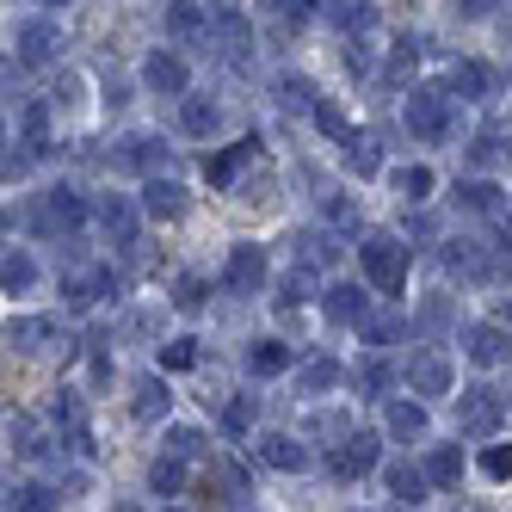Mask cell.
Segmentation results:
<instances>
[{"label": "cell", "mask_w": 512, "mask_h": 512, "mask_svg": "<svg viewBox=\"0 0 512 512\" xmlns=\"http://www.w3.org/2000/svg\"><path fill=\"white\" fill-rule=\"evenodd\" d=\"M352 383H358L364 395H383V389L395 383V371H389V364H383V358H364V364H358V371H352Z\"/></svg>", "instance_id": "cell-40"}, {"label": "cell", "mask_w": 512, "mask_h": 512, "mask_svg": "<svg viewBox=\"0 0 512 512\" xmlns=\"http://www.w3.org/2000/svg\"><path fill=\"white\" fill-rule=\"evenodd\" d=\"M395 186H401V198H408V204H426L432 198V167H401Z\"/></svg>", "instance_id": "cell-39"}, {"label": "cell", "mask_w": 512, "mask_h": 512, "mask_svg": "<svg viewBox=\"0 0 512 512\" xmlns=\"http://www.w3.org/2000/svg\"><path fill=\"white\" fill-rule=\"evenodd\" d=\"M50 506H56V494L44 482H13L7 488V512H50Z\"/></svg>", "instance_id": "cell-33"}, {"label": "cell", "mask_w": 512, "mask_h": 512, "mask_svg": "<svg viewBox=\"0 0 512 512\" xmlns=\"http://www.w3.org/2000/svg\"><path fill=\"white\" fill-rule=\"evenodd\" d=\"M247 371H253V377L290 371V346H284V340H253V346H247Z\"/></svg>", "instance_id": "cell-27"}, {"label": "cell", "mask_w": 512, "mask_h": 512, "mask_svg": "<svg viewBox=\"0 0 512 512\" xmlns=\"http://www.w3.org/2000/svg\"><path fill=\"white\" fill-rule=\"evenodd\" d=\"M346 68H352V75H371V50L352 44V50H346Z\"/></svg>", "instance_id": "cell-53"}, {"label": "cell", "mask_w": 512, "mask_h": 512, "mask_svg": "<svg viewBox=\"0 0 512 512\" xmlns=\"http://www.w3.org/2000/svg\"><path fill=\"white\" fill-rule=\"evenodd\" d=\"M340 149H346V167H352L358 179H371V173H383V155H377V142H371V136H358V130H352V136L340 142Z\"/></svg>", "instance_id": "cell-31"}, {"label": "cell", "mask_w": 512, "mask_h": 512, "mask_svg": "<svg viewBox=\"0 0 512 512\" xmlns=\"http://www.w3.org/2000/svg\"><path fill=\"white\" fill-rule=\"evenodd\" d=\"M50 426H62L68 445H75V438H87V401H81V389H56V395H50Z\"/></svg>", "instance_id": "cell-18"}, {"label": "cell", "mask_w": 512, "mask_h": 512, "mask_svg": "<svg viewBox=\"0 0 512 512\" xmlns=\"http://www.w3.org/2000/svg\"><path fill=\"white\" fill-rule=\"evenodd\" d=\"M408 260H414V247L401 241V235H364L358 241V272L371 278L377 290H389V297L408 284Z\"/></svg>", "instance_id": "cell-1"}, {"label": "cell", "mask_w": 512, "mask_h": 512, "mask_svg": "<svg viewBox=\"0 0 512 512\" xmlns=\"http://www.w3.org/2000/svg\"><path fill=\"white\" fill-rule=\"evenodd\" d=\"M223 426H229V432H247V426H253V395L229 401V414H223Z\"/></svg>", "instance_id": "cell-50"}, {"label": "cell", "mask_w": 512, "mask_h": 512, "mask_svg": "<svg viewBox=\"0 0 512 512\" xmlns=\"http://www.w3.org/2000/svg\"><path fill=\"white\" fill-rule=\"evenodd\" d=\"M105 290H112V272H75L62 284V297H68V309H93Z\"/></svg>", "instance_id": "cell-25"}, {"label": "cell", "mask_w": 512, "mask_h": 512, "mask_svg": "<svg viewBox=\"0 0 512 512\" xmlns=\"http://www.w3.org/2000/svg\"><path fill=\"white\" fill-rule=\"evenodd\" d=\"M167 457H186V463L204 457V432H198V426H173V432H167Z\"/></svg>", "instance_id": "cell-42"}, {"label": "cell", "mask_w": 512, "mask_h": 512, "mask_svg": "<svg viewBox=\"0 0 512 512\" xmlns=\"http://www.w3.org/2000/svg\"><path fill=\"white\" fill-rule=\"evenodd\" d=\"M321 309H327V321L334 327H364V315H371V297H364L358 284H334L321 297Z\"/></svg>", "instance_id": "cell-16"}, {"label": "cell", "mask_w": 512, "mask_h": 512, "mask_svg": "<svg viewBox=\"0 0 512 512\" xmlns=\"http://www.w3.org/2000/svg\"><path fill=\"white\" fill-rule=\"evenodd\" d=\"M167 408H173V395H167L161 371H155V377H136V395H130V414H136L142 426H155V420H161Z\"/></svg>", "instance_id": "cell-22"}, {"label": "cell", "mask_w": 512, "mask_h": 512, "mask_svg": "<svg viewBox=\"0 0 512 512\" xmlns=\"http://www.w3.org/2000/svg\"><path fill=\"white\" fill-rule=\"evenodd\" d=\"M426 475H432V488H457V482H463V451H457V445H438V451L426 457Z\"/></svg>", "instance_id": "cell-32"}, {"label": "cell", "mask_w": 512, "mask_h": 512, "mask_svg": "<svg viewBox=\"0 0 512 512\" xmlns=\"http://www.w3.org/2000/svg\"><path fill=\"white\" fill-rule=\"evenodd\" d=\"M401 118H408V130L420 142H445L451 136V99L438 93V87H414L408 105H401Z\"/></svg>", "instance_id": "cell-2"}, {"label": "cell", "mask_w": 512, "mask_h": 512, "mask_svg": "<svg viewBox=\"0 0 512 512\" xmlns=\"http://www.w3.org/2000/svg\"><path fill=\"white\" fill-rule=\"evenodd\" d=\"M315 124H321L327 136H334V142H346V136H352V124H346V112H340L334 99H321V105H315Z\"/></svg>", "instance_id": "cell-46"}, {"label": "cell", "mask_w": 512, "mask_h": 512, "mask_svg": "<svg viewBox=\"0 0 512 512\" xmlns=\"http://www.w3.org/2000/svg\"><path fill=\"white\" fill-rule=\"evenodd\" d=\"M309 432H315V438H334V445H346V438H352L358 426H352L346 414H334V408H327V414H315V420H309Z\"/></svg>", "instance_id": "cell-43"}, {"label": "cell", "mask_w": 512, "mask_h": 512, "mask_svg": "<svg viewBox=\"0 0 512 512\" xmlns=\"http://www.w3.org/2000/svg\"><path fill=\"white\" fill-rule=\"evenodd\" d=\"M0 284H7V297H25V290L38 284V266H31L25 247H7V260H0Z\"/></svg>", "instance_id": "cell-26"}, {"label": "cell", "mask_w": 512, "mask_h": 512, "mask_svg": "<svg viewBox=\"0 0 512 512\" xmlns=\"http://www.w3.org/2000/svg\"><path fill=\"white\" fill-rule=\"evenodd\" d=\"M463 358L475 364V371H494V364L512 358V327L506 321H475L463 334Z\"/></svg>", "instance_id": "cell-5"}, {"label": "cell", "mask_w": 512, "mask_h": 512, "mask_svg": "<svg viewBox=\"0 0 512 512\" xmlns=\"http://www.w3.org/2000/svg\"><path fill=\"white\" fill-rule=\"evenodd\" d=\"M93 216H99V229H105V241H112V247H136V223H142V216H136L130 198H99Z\"/></svg>", "instance_id": "cell-12"}, {"label": "cell", "mask_w": 512, "mask_h": 512, "mask_svg": "<svg viewBox=\"0 0 512 512\" xmlns=\"http://www.w3.org/2000/svg\"><path fill=\"white\" fill-rule=\"evenodd\" d=\"M482 475H488V482H506V475H512V445H488L482 451Z\"/></svg>", "instance_id": "cell-47"}, {"label": "cell", "mask_w": 512, "mask_h": 512, "mask_svg": "<svg viewBox=\"0 0 512 512\" xmlns=\"http://www.w3.org/2000/svg\"><path fill=\"white\" fill-rule=\"evenodd\" d=\"M383 488H389L395 506H420L426 488H432V475H426L420 463H389V469H383Z\"/></svg>", "instance_id": "cell-14"}, {"label": "cell", "mask_w": 512, "mask_h": 512, "mask_svg": "<svg viewBox=\"0 0 512 512\" xmlns=\"http://www.w3.org/2000/svg\"><path fill=\"white\" fill-rule=\"evenodd\" d=\"M260 7H266V13H290V0H260Z\"/></svg>", "instance_id": "cell-56"}, {"label": "cell", "mask_w": 512, "mask_h": 512, "mask_svg": "<svg viewBox=\"0 0 512 512\" xmlns=\"http://www.w3.org/2000/svg\"><path fill=\"white\" fill-rule=\"evenodd\" d=\"M445 87H451L457 99H488V93H494V68H488V62H457L451 75H445Z\"/></svg>", "instance_id": "cell-23"}, {"label": "cell", "mask_w": 512, "mask_h": 512, "mask_svg": "<svg viewBox=\"0 0 512 512\" xmlns=\"http://www.w3.org/2000/svg\"><path fill=\"white\" fill-rule=\"evenodd\" d=\"M7 445H13V457H44V426L31 414H13L7 420Z\"/></svg>", "instance_id": "cell-28"}, {"label": "cell", "mask_w": 512, "mask_h": 512, "mask_svg": "<svg viewBox=\"0 0 512 512\" xmlns=\"http://www.w3.org/2000/svg\"><path fill=\"white\" fill-rule=\"evenodd\" d=\"M186 186H179V179H149V186H142V216H155V223H179V216H186Z\"/></svg>", "instance_id": "cell-13"}, {"label": "cell", "mask_w": 512, "mask_h": 512, "mask_svg": "<svg viewBox=\"0 0 512 512\" xmlns=\"http://www.w3.org/2000/svg\"><path fill=\"white\" fill-rule=\"evenodd\" d=\"M13 50H19V62H25V68L56 62V50H62L56 19H19V25H13Z\"/></svg>", "instance_id": "cell-6"}, {"label": "cell", "mask_w": 512, "mask_h": 512, "mask_svg": "<svg viewBox=\"0 0 512 512\" xmlns=\"http://www.w3.org/2000/svg\"><path fill=\"white\" fill-rule=\"evenodd\" d=\"M112 161L130 167V173H149V179H155V167H167V142H161V136H124Z\"/></svg>", "instance_id": "cell-15"}, {"label": "cell", "mask_w": 512, "mask_h": 512, "mask_svg": "<svg viewBox=\"0 0 512 512\" xmlns=\"http://www.w3.org/2000/svg\"><path fill=\"white\" fill-rule=\"evenodd\" d=\"M494 253H506V260H512V216H500V247Z\"/></svg>", "instance_id": "cell-55"}, {"label": "cell", "mask_w": 512, "mask_h": 512, "mask_svg": "<svg viewBox=\"0 0 512 512\" xmlns=\"http://www.w3.org/2000/svg\"><path fill=\"white\" fill-rule=\"evenodd\" d=\"M377 445H383L377 432H352L346 445H334V457H327V463H334L340 482H358V475H371V469H377Z\"/></svg>", "instance_id": "cell-10"}, {"label": "cell", "mask_w": 512, "mask_h": 512, "mask_svg": "<svg viewBox=\"0 0 512 512\" xmlns=\"http://www.w3.org/2000/svg\"><path fill=\"white\" fill-rule=\"evenodd\" d=\"M309 297H315V272L297 260V272H284V284H278V303L297 309V303H309Z\"/></svg>", "instance_id": "cell-35"}, {"label": "cell", "mask_w": 512, "mask_h": 512, "mask_svg": "<svg viewBox=\"0 0 512 512\" xmlns=\"http://www.w3.org/2000/svg\"><path fill=\"white\" fill-rule=\"evenodd\" d=\"M149 488H155V494H179V488H186V457H155Z\"/></svg>", "instance_id": "cell-37"}, {"label": "cell", "mask_w": 512, "mask_h": 512, "mask_svg": "<svg viewBox=\"0 0 512 512\" xmlns=\"http://www.w3.org/2000/svg\"><path fill=\"white\" fill-rule=\"evenodd\" d=\"M500 321H512V297H506V303H500Z\"/></svg>", "instance_id": "cell-57"}, {"label": "cell", "mask_w": 512, "mask_h": 512, "mask_svg": "<svg viewBox=\"0 0 512 512\" xmlns=\"http://www.w3.org/2000/svg\"><path fill=\"white\" fill-rule=\"evenodd\" d=\"M87 216H93V204H87L75 186H50V192L38 198V229H44V235H75Z\"/></svg>", "instance_id": "cell-3"}, {"label": "cell", "mask_w": 512, "mask_h": 512, "mask_svg": "<svg viewBox=\"0 0 512 512\" xmlns=\"http://www.w3.org/2000/svg\"><path fill=\"white\" fill-rule=\"evenodd\" d=\"M173 303L186 309V315H192V309H204V278H179V290H173Z\"/></svg>", "instance_id": "cell-48"}, {"label": "cell", "mask_w": 512, "mask_h": 512, "mask_svg": "<svg viewBox=\"0 0 512 512\" xmlns=\"http://www.w3.org/2000/svg\"><path fill=\"white\" fill-rule=\"evenodd\" d=\"M50 340H56V321L50 315H13L7 321V346L13 352H44Z\"/></svg>", "instance_id": "cell-19"}, {"label": "cell", "mask_w": 512, "mask_h": 512, "mask_svg": "<svg viewBox=\"0 0 512 512\" xmlns=\"http://www.w3.org/2000/svg\"><path fill=\"white\" fill-rule=\"evenodd\" d=\"M309 13H327V0H290V19H309Z\"/></svg>", "instance_id": "cell-54"}, {"label": "cell", "mask_w": 512, "mask_h": 512, "mask_svg": "<svg viewBox=\"0 0 512 512\" xmlns=\"http://www.w3.org/2000/svg\"><path fill=\"white\" fill-rule=\"evenodd\" d=\"M167 31H173V38H204L210 19H204L198 0H173V7H167Z\"/></svg>", "instance_id": "cell-30"}, {"label": "cell", "mask_w": 512, "mask_h": 512, "mask_svg": "<svg viewBox=\"0 0 512 512\" xmlns=\"http://www.w3.org/2000/svg\"><path fill=\"white\" fill-rule=\"evenodd\" d=\"M253 155H260V142H235V149H223V155H204V179H210V186H235V173L253 161Z\"/></svg>", "instance_id": "cell-20"}, {"label": "cell", "mask_w": 512, "mask_h": 512, "mask_svg": "<svg viewBox=\"0 0 512 512\" xmlns=\"http://www.w3.org/2000/svg\"><path fill=\"white\" fill-rule=\"evenodd\" d=\"M389 438H401V445H414V438H426V401H389V414H383Z\"/></svg>", "instance_id": "cell-21"}, {"label": "cell", "mask_w": 512, "mask_h": 512, "mask_svg": "<svg viewBox=\"0 0 512 512\" xmlns=\"http://www.w3.org/2000/svg\"><path fill=\"white\" fill-rule=\"evenodd\" d=\"M198 364V340H167L161 346V371H192Z\"/></svg>", "instance_id": "cell-44"}, {"label": "cell", "mask_w": 512, "mask_h": 512, "mask_svg": "<svg viewBox=\"0 0 512 512\" xmlns=\"http://www.w3.org/2000/svg\"><path fill=\"white\" fill-rule=\"evenodd\" d=\"M321 216H327V223H334V229H346V223H352V198H346V192H327Z\"/></svg>", "instance_id": "cell-49"}, {"label": "cell", "mask_w": 512, "mask_h": 512, "mask_svg": "<svg viewBox=\"0 0 512 512\" xmlns=\"http://www.w3.org/2000/svg\"><path fill=\"white\" fill-rule=\"evenodd\" d=\"M161 512H186V506H161Z\"/></svg>", "instance_id": "cell-58"}, {"label": "cell", "mask_w": 512, "mask_h": 512, "mask_svg": "<svg viewBox=\"0 0 512 512\" xmlns=\"http://www.w3.org/2000/svg\"><path fill=\"white\" fill-rule=\"evenodd\" d=\"M278 99L290 105V112H315V105H321V93H315L303 75H284V81H278Z\"/></svg>", "instance_id": "cell-38"}, {"label": "cell", "mask_w": 512, "mask_h": 512, "mask_svg": "<svg viewBox=\"0 0 512 512\" xmlns=\"http://www.w3.org/2000/svg\"><path fill=\"white\" fill-rule=\"evenodd\" d=\"M494 155H500V136H475L469 142V167H488Z\"/></svg>", "instance_id": "cell-51"}, {"label": "cell", "mask_w": 512, "mask_h": 512, "mask_svg": "<svg viewBox=\"0 0 512 512\" xmlns=\"http://www.w3.org/2000/svg\"><path fill=\"white\" fill-rule=\"evenodd\" d=\"M142 81H149V93H167V99H186L192 87V68L179 50H149V62H142Z\"/></svg>", "instance_id": "cell-8"}, {"label": "cell", "mask_w": 512, "mask_h": 512, "mask_svg": "<svg viewBox=\"0 0 512 512\" xmlns=\"http://www.w3.org/2000/svg\"><path fill=\"white\" fill-rule=\"evenodd\" d=\"M451 364L438 358V352H420V358H408V389L414 395H451Z\"/></svg>", "instance_id": "cell-17"}, {"label": "cell", "mask_w": 512, "mask_h": 512, "mask_svg": "<svg viewBox=\"0 0 512 512\" xmlns=\"http://www.w3.org/2000/svg\"><path fill=\"white\" fill-rule=\"evenodd\" d=\"M179 124H186V136H210L216 124H223V112H216L210 99H186L179 105Z\"/></svg>", "instance_id": "cell-34"}, {"label": "cell", "mask_w": 512, "mask_h": 512, "mask_svg": "<svg viewBox=\"0 0 512 512\" xmlns=\"http://www.w3.org/2000/svg\"><path fill=\"white\" fill-rule=\"evenodd\" d=\"M297 260H303V266H334L340 247L327 241V235H303V241H297Z\"/></svg>", "instance_id": "cell-41"}, {"label": "cell", "mask_w": 512, "mask_h": 512, "mask_svg": "<svg viewBox=\"0 0 512 512\" xmlns=\"http://www.w3.org/2000/svg\"><path fill=\"white\" fill-rule=\"evenodd\" d=\"M253 457H260L266 469H278V475L309 469V445H303V438H290V432H260V438H253Z\"/></svg>", "instance_id": "cell-9"}, {"label": "cell", "mask_w": 512, "mask_h": 512, "mask_svg": "<svg viewBox=\"0 0 512 512\" xmlns=\"http://www.w3.org/2000/svg\"><path fill=\"white\" fill-rule=\"evenodd\" d=\"M500 414H506V401H500L488 383H475V389H457V432H469V438H494Z\"/></svg>", "instance_id": "cell-4"}, {"label": "cell", "mask_w": 512, "mask_h": 512, "mask_svg": "<svg viewBox=\"0 0 512 512\" xmlns=\"http://www.w3.org/2000/svg\"><path fill=\"white\" fill-rule=\"evenodd\" d=\"M494 0H457V19H488Z\"/></svg>", "instance_id": "cell-52"}, {"label": "cell", "mask_w": 512, "mask_h": 512, "mask_svg": "<svg viewBox=\"0 0 512 512\" xmlns=\"http://www.w3.org/2000/svg\"><path fill=\"white\" fill-rule=\"evenodd\" d=\"M371 346H389L395 334H401V315H364V327H358Z\"/></svg>", "instance_id": "cell-45"}, {"label": "cell", "mask_w": 512, "mask_h": 512, "mask_svg": "<svg viewBox=\"0 0 512 512\" xmlns=\"http://www.w3.org/2000/svg\"><path fill=\"white\" fill-rule=\"evenodd\" d=\"M340 377H346V371H340L334 358H309V364H303V395H327Z\"/></svg>", "instance_id": "cell-36"}, {"label": "cell", "mask_w": 512, "mask_h": 512, "mask_svg": "<svg viewBox=\"0 0 512 512\" xmlns=\"http://www.w3.org/2000/svg\"><path fill=\"white\" fill-rule=\"evenodd\" d=\"M38 7H56V0H38Z\"/></svg>", "instance_id": "cell-59"}, {"label": "cell", "mask_w": 512, "mask_h": 512, "mask_svg": "<svg viewBox=\"0 0 512 512\" xmlns=\"http://www.w3.org/2000/svg\"><path fill=\"white\" fill-rule=\"evenodd\" d=\"M457 204L475 210V216H500V186H488V179H457Z\"/></svg>", "instance_id": "cell-29"}, {"label": "cell", "mask_w": 512, "mask_h": 512, "mask_svg": "<svg viewBox=\"0 0 512 512\" xmlns=\"http://www.w3.org/2000/svg\"><path fill=\"white\" fill-rule=\"evenodd\" d=\"M445 272L469 278V284H488L494 278V253H482V241H445Z\"/></svg>", "instance_id": "cell-11"}, {"label": "cell", "mask_w": 512, "mask_h": 512, "mask_svg": "<svg viewBox=\"0 0 512 512\" xmlns=\"http://www.w3.org/2000/svg\"><path fill=\"white\" fill-rule=\"evenodd\" d=\"M327 19H334L346 38H358V31L377 25V7H371V0H327Z\"/></svg>", "instance_id": "cell-24"}, {"label": "cell", "mask_w": 512, "mask_h": 512, "mask_svg": "<svg viewBox=\"0 0 512 512\" xmlns=\"http://www.w3.org/2000/svg\"><path fill=\"white\" fill-rule=\"evenodd\" d=\"M223 284H229V297H260V284H266V247H229V266H223Z\"/></svg>", "instance_id": "cell-7"}]
</instances>
